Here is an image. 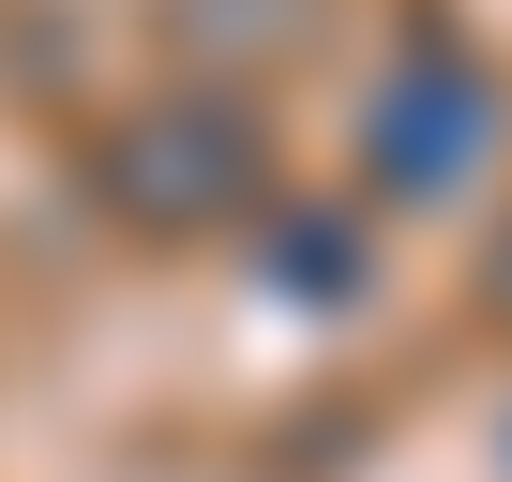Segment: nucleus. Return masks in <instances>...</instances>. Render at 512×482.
Wrapping results in <instances>:
<instances>
[{
	"instance_id": "obj_1",
	"label": "nucleus",
	"mask_w": 512,
	"mask_h": 482,
	"mask_svg": "<svg viewBox=\"0 0 512 482\" xmlns=\"http://www.w3.org/2000/svg\"><path fill=\"white\" fill-rule=\"evenodd\" d=\"M482 151H497V76H482L467 46H407V61L377 76V106H362L377 196H452Z\"/></svg>"
},
{
	"instance_id": "obj_2",
	"label": "nucleus",
	"mask_w": 512,
	"mask_h": 482,
	"mask_svg": "<svg viewBox=\"0 0 512 482\" xmlns=\"http://www.w3.org/2000/svg\"><path fill=\"white\" fill-rule=\"evenodd\" d=\"M106 181H121L136 226H211V211L256 196V136H241L226 106H151V121L106 151Z\"/></svg>"
}]
</instances>
